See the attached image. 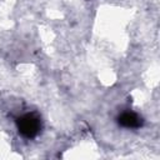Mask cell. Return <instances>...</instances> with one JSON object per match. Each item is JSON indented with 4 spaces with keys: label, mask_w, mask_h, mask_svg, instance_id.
I'll return each instance as SVG.
<instances>
[{
    "label": "cell",
    "mask_w": 160,
    "mask_h": 160,
    "mask_svg": "<svg viewBox=\"0 0 160 160\" xmlns=\"http://www.w3.org/2000/svg\"><path fill=\"white\" fill-rule=\"evenodd\" d=\"M118 122L119 125L128 128V129H138L142 125V119L135 112L126 111V112H122L118 118Z\"/></svg>",
    "instance_id": "2"
},
{
    "label": "cell",
    "mask_w": 160,
    "mask_h": 160,
    "mask_svg": "<svg viewBox=\"0 0 160 160\" xmlns=\"http://www.w3.org/2000/svg\"><path fill=\"white\" fill-rule=\"evenodd\" d=\"M16 125H18L19 132L24 138L32 139L39 134L41 128V121L39 116L35 114H25L16 120Z\"/></svg>",
    "instance_id": "1"
}]
</instances>
